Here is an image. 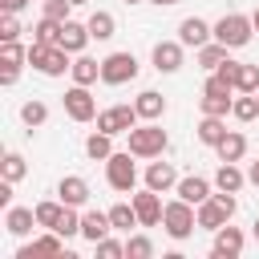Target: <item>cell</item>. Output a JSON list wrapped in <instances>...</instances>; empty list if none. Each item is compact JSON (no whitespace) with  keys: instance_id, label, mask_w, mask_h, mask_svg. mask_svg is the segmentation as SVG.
<instances>
[{"instance_id":"cell-25","label":"cell","mask_w":259,"mask_h":259,"mask_svg":"<svg viewBox=\"0 0 259 259\" xmlns=\"http://www.w3.org/2000/svg\"><path fill=\"white\" fill-rule=\"evenodd\" d=\"M89 36L93 40H109L113 32H117V20H113V12H105V8H97V12H89Z\"/></svg>"},{"instance_id":"cell-19","label":"cell","mask_w":259,"mask_h":259,"mask_svg":"<svg viewBox=\"0 0 259 259\" xmlns=\"http://www.w3.org/2000/svg\"><path fill=\"white\" fill-rule=\"evenodd\" d=\"M109 231H113V223H109V210H85V214H81V239H89V243H101Z\"/></svg>"},{"instance_id":"cell-22","label":"cell","mask_w":259,"mask_h":259,"mask_svg":"<svg viewBox=\"0 0 259 259\" xmlns=\"http://www.w3.org/2000/svg\"><path fill=\"white\" fill-rule=\"evenodd\" d=\"M69 73H73V85H93V81H101V61H93V57L77 53Z\"/></svg>"},{"instance_id":"cell-53","label":"cell","mask_w":259,"mask_h":259,"mask_svg":"<svg viewBox=\"0 0 259 259\" xmlns=\"http://www.w3.org/2000/svg\"><path fill=\"white\" fill-rule=\"evenodd\" d=\"M125 4H138V0H125Z\"/></svg>"},{"instance_id":"cell-40","label":"cell","mask_w":259,"mask_h":259,"mask_svg":"<svg viewBox=\"0 0 259 259\" xmlns=\"http://www.w3.org/2000/svg\"><path fill=\"white\" fill-rule=\"evenodd\" d=\"M20 20H16V12H4L0 16V40H20Z\"/></svg>"},{"instance_id":"cell-54","label":"cell","mask_w":259,"mask_h":259,"mask_svg":"<svg viewBox=\"0 0 259 259\" xmlns=\"http://www.w3.org/2000/svg\"><path fill=\"white\" fill-rule=\"evenodd\" d=\"M40 4H45V0H40Z\"/></svg>"},{"instance_id":"cell-51","label":"cell","mask_w":259,"mask_h":259,"mask_svg":"<svg viewBox=\"0 0 259 259\" xmlns=\"http://www.w3.org/2000/svg\"><path fill=\"white\" fill-rule=\"evenodd\" d=\"M255 239H259V219H255Z\"/></svg>"},{"instance_id":"cell-34","label":"cell","mask_w":259,"mask_h":259,"mask_svg":"<svg viewBox=\"0 0 259 259\" xmlns=\"http://www.w3.org/2000/svg\"><path fill=\"white\" fill-rule=\"evenodd\" d=\"M20 121H24L28 130L45 125V121H49V105H45V101H24V105H20Z\"/></svg>"},{"instance_id":"cell-21","label":"cell","mask_w":259,"mask_h":259,"mask_svg":"<svg viewBox=\"0 0 259 259\" xmlns=\"http://www.w3.org/2000/svg\"><path fill=\"white\" fill-rule=\"evenodd\" d=\"M89 40H93V36H89V24H77V20H65V24H61V49H69L73 57L85 53Z\"/></svg>"},{"instance_id":"cell-35","label":"cell","mask_w":259,"mask_h":259,"mask_svg":"<svg viewBox=\"0 0 259 259\" xmlns=\"http://www.w3.org/2000/svg\"><path fill=\"white\" fill-rule=\"evenodd\" d=\"M32 40H40V45H61V20L45 16V20L32 28Z\"/></svg>"},{"instance_id":"cell-46","label":"cell","mask_w":259,"mask_h":259,"mask_svg":"<svg viewBox=\"0 0 259 259\" xmlns=\"http://www.w3.org/2000/svg\"><path fill=\"white\" fill-rule=\"evenodd\" d=\"M16 77H20V69H12V65H4V73H0V85H16Z\"/></svg>"},{"instance_id":"cell-32","label":"cell","mask_w":259,"mask_h":259,"mask_svg":"<svg viewBox=\"0 0 259 259\" xmlns=\"http://www.w3.org/2000/svg\"><path fill=\"white\" fill-rule=\"evenodd\" d=\"M231 113H235L239 121H255V117H259V93H239L235 105H231Z\"/></svg>"},{"instance_id":"cell-31","label":"cell","mask_w":259,"mask_h":259,"mask_svg":"<svg viewBox=\"0 0 259 259\" xmlns=\"http://www.w3.org/2000/svg\"><path fill=\"white\" fill-rule=\"evenodd\" d=\"M235 93H259V65L239 61V73H235Z\"/></svg>"},{"instance_id":"cell-45","label":"cell","mask_w":259,"mask_h":259,"mask_svg":"<svg viewBox=\"0 0 259 259\" xmlns=\"http://www.w3.org/2000/svg\"><path fill=\"white\" fill-rule=\"evenodd\" d=\"M12 186H16V182H8V178L0 182V206H12Z\"/></svg>"},{"instance_id":"cell-12","label":"cell","mask_w":259,"mask_h":259,"mask_svg":"<svg viewBox=\"0 0 259 259\" xmlns=\"http://www.w3.org/2000/svg\"><path fill=\"white\" fill-rule=\"evenodd\" d=\"M178 40H182L186 49H202L206 40H214V24H206L202 16H186V20L178 24Z\"/></svg>"},{"instance_id":"cell-16","label":"cell","mask_w":259,"mask_h":259,"mask_svg":"<svg viewBox=\"0 0 259 259\" xmlns=\"http://www.w3.org/2000/svg\"><path fill=\"white\" fill-rule=\"evenodd\" d=\"M146 186L158 190V194H166V190L178 186V170H174L170 162H150V166H146Z\"/></svg>"},{"instance_id":"cell-44","label":"cell","mask_w":259,"mask_h":259,"mask_svg":"<svg viewBox=\"0 0 259 259\" xmlns=\"http://www.w3.org/2000/svg\"><path fill=\"white\" fill-rule=\"evenodd\" d=\"M214 73H219V77H223L227 85H235V73H239V61H231V57H227V61H223V65H219Z\"/></svg>"},{"instance_id":"cell-2","label":"cell","mask_w":259,"mask_h":259,"mask_svg":"<svg viewBox=\"0 0 259 259\" xmlns=\"http://www.w3.org/2000/svg\"><path fill=\"white\" fill-rule=\"evenodd\" d=\"M125 138H130V154H134V158H162V150H166V142H170L158 121H142V125H134Z\"/></svg>"},{"instance_id":"cell-1","label":"cell","mask_w":259,"mask_h":259,"mask_svg":"<svg viewBox=\"0 0 259 259\" xmlns=\"http://www.w3.org/2000/svg\"><path fill=\"white\" fill-rule=\"evenodd\" d=\"M162 231H166L174 243L190 239V235L198 231V206H190L186 198H174V202H166V210H162Z\"/></svg>"},{"instance_id":"cell-42","label":"cell","mask_w":259,"mask_h":259,"mask_svg":"<svg viewBox=\"0 0 259 259\" xmlns=\"http://www.w3.org/2000/svg\"><path fill=\"white\" fill-rule=\"evenodd\" d=\"M69 8H77L73 0H45V16H53V20H69Z\"/></svg>"},{"instance_id":"cell-47","label":"cell","mask_w":259,"mask_h":259,"mask_svg":"<svg viewBox=\"0 0 259 259\" xmlns=\"http://www.w3.org/2000/svg\"><path fill=\"white\" fill-rule=\"evenodd\" d=\"M28 8V0H0V12H20Z\"/></svg>"},{"instance_id":"cell-6","label":"cell","mask_w":259,"mask_h":259,"mask_svg":"<svg viewBox=\"0 0 259 259\" xmlns=\"http://www.w3.org/2000/svg\"><path fill=\"white\" fill-rule=\"evenodd\" d=\"M105 182L117 190V194H134V186H138V166L130 162V150H113L109 158H105Z\"/></svg>"},{"instance_id":"cell-24","label":"cell","mask_w":259,"mask_h":259,"mask_svg":"<svg viewBox=\"0 0 259 259\" xmlns=\"http://www.w3.org/2000/svg\"><path fill=\"white\" fill-rule=\"evenodd\" d=\"M214 154H219V162H243V154H247V138L235 134V130H227V138L214 146Z\"/></svg>"},{"instance_id":"cell-17","label":"cell","mask_w":259,"mask_h":259,"mask_svg":"<svg viewBox=\"0 0 259 259\" xmlns=\"http://www.w3.org/2000/svg\"><path fill=\"white\" fill-rule=\"evenodd\" d=\"M174 194H178V198H186L190 206H198V202H206V198H210V182H206L202 174H186V178H178Z\"/></svg>"},{"instance_id":"cell-15","label":"cell","mask_w":259,"mask_h":259,"mask_svg":"<svg viewBox=\"0 0 259 259\" xmlns=\"http://www.w3.org/2000/svg\"><path fill=\"white\" fill-rule=\"evenodd\" d=\"M57 198H61L65 206H85V202H89V182H85L81 174H65V178L57 182Z\"/></svg>"},{"instance_id":"cell-48","label":"cell","mask_w":259,"mask_h":259,"mask_svg":"<svg viewBox=\"0 0 259 259\" xmlns=\"http://www.w3.org/2000/svg\"><path fill=\"white\" fill-rule=\"evenodd\" d=\"M247 182L259 190V162H251V170H247Z\"/></svg>"},{"instance_id":"cell-52","label":"cell","mask_w":259,"mask_h":259,"mask_svg":"<svg viewBox=\"0 0 259 259\" xmlns=\"http://www.w3.org/2000/svg\"><path fill=\"white\" fill-rule=\"evenodd\" d=\"M73 4H89V0H73Z\"/></svg>"},{"instance_id":"cell-41","label":"cell","mask_w":259,"mask_h":259,"mask_svg":"<svg viewBox=\"0 0 259 259\" xmlns=\"http://www.w3.org/2000/svg\"><path fill=\"white\" fill-rule=\"evenodd\" d=\"M93 247H97L101 259H121V255H125V243H117V239H109V235H105L101 243H93Z\"/></svg>"},{"instance_id":"cell-23","label":"cell","mask_w":259,"mask_h":259,"mask_svg":"<svg viewBox=\"0 0 259 259\" xmlns=\"http://www.w3.org/2000/svg\"><path fill=\"white\" fill-rule=\"evenodd\" d=\"M194 134H198L202 146H219V142L227 138V117H210V113H202V121L194 125Z\"/></svg>"},{"instance_id":"cell-49","label":"cell","mask_w":259,"mask_h":259,"mask_svg":"<svg viewBox=\"0 0 259 259\" xmlns=\"http://www.w3.org/2000/svg\"><path fill=\"white\" fill-rule=\"evenodd\" d=\"M150 4H158V8H174L178 0H150Z\"/></svg>"},{"instance_id":"cell-50","label":"cell","mask_w":259,"mask_h":259,"mask_svg":"<svg viewBox=\"0 0 259 259\" xmlns=\"http://www.w3.org/2000/svg\"><path fill=\"white\" fill-rule=\"evenodd\" d=\"M251 24H255V32H259V8H255V12H251Z\"/></svg>"},{"instance_id":"cell-8","label":"cell","mask_w":259,"mask_h":259,"mask_svg":"<svg viewBox=\"0 0 259 259\" xmlns=\"http://www.w3.org/2000/svg\"><path fill=\"white\" fill-rule=\"evenodd\" d=\"M142 117H138V109L134 105H109V109H101L97 113V130H105V134H130L134 125H138Z\"/></svg>"},{"instance_id":"cell-7","label":"cell","mask_w":259,"mask_h":259,"mask_svg":"<svg viewBox=\"0 0 259 259\" xmlns=\"http://www.w3.org/2000/svg\"><path fill=\"white\" fill-rule=\"evenodd\" d=\"M138 77V57L134 53H109L101 61V81L105 85H125Z\"/></svg>"},{"instance_id":"cell-13","label":"cell","mask_w":259,"mask_h":259,"mask_svg":"<svg viewBox=\"0 0 259 259\" xmlns=\"http://www.w3.org/2000/svg\"><path fill=\"white\" fill-rule=\"evenodd\" d=\"M182 40H158L154 45V53H150V61H154V69L158 73H178L182 69Z\"/></svg>"},{"instance_id":"cell-43","label":"cell","mask_w":259,"mask_h":259,"mask_svg":"<svg viewBox=\"0 0 259 259\" xmlns=\"http://www.w3.org/2000/svg\"><path fill=\"white\" fill-rule=\"evenodd\" d=\"M202 93H235V85H227L219 73H210V77H206V85H202Z\"/></svg>"},{"instance_id":"cell-33","label":"cell","mask_w":259,"mask_h":259,"mask_svg":"<svg viewBox=\"0 0 259 259\" xmlns=\"http://www.w3.org/2000/svg\"><path fill=\"white\" fill-rule=\"evenodd\" d=\"M28 61V49L20 45V40H0V65H12V69H20Z\"/></svg>"},{"instance_id":"cell-38","label":"cell","mask_w":259,"mask_h":259,"mask_svg":"<svg viewBox=\"0 0 259 259\" xmlns=\"http://www.w3.org/2000/svg\"><path fill=\"white\" fill-rule=\"evenodd\" d=\"M53 231H57V235H65V239H73V235H81V214H77V206H65Z\"/></svg>"},{"instance_id":"cell-11","label":"cell","mask_w":259,"mask_h":259,"mask_svg":"<svg viewBox=\"0 0 259 259\" xmlns=\"http://www.w3.org/2000/svg\"><path fill=\"white\" fill-rule=\"evenodd\" d=\"M40 255H69V251H65V235L45 231L40 239H32V243H24V247L16 251V259H40Z\"/></svg>"},{"instance_id":"cell-5","label":"cell","mask_w":259,"mask_h":259,"mask_svg":"<svg viewBox=\"0 0 259 259\" xmlns=\"http://www.w3.org/2000/svg\"><path fill=\"white\" fill-rule=\"evenodd\" d=\"M251 32H255V24H251V16H243V12H227V16L214 20V40H223L227 49H243V45L251 40Z\"/></svg>"},{"instance_id":"cell-28","label":"cell","mask_w":259,"mask_h":259,"mask_svg":"<svg viewBox=\"0 0 259 259\" xmlns=\"http://www.w3.org/2000/svg\"><path fill=\"white\" fill-rule=\"evenodd\" d=\"M85 154H89L93 162H105V158L113 154V134H105V130L89 134V138H85Z\"/></svg>"},{"instance_id":"cell-9","label":"cell","mask_w":259,"mask_h":259,"mask_svg":"<svg viewBox=\"0 0 259 259\" xmlns=\"http://www.w3.org/2000/svg\"><path fill=\"white\" fill-rule=\"evenodd\" d=\"M65 113H69L73 121H93V117H97V101H93L89 85H73V89H65Z\"/></svg>"},{"instance_id":"cell-14","label":"cell","mask_w":259,"mask_h":259,"mask_svg":"<svg viewBox=\"0 0 259 259\" xmlns=\"http://www.w3.org/2000/svg\"><path fill=\"white\" fill-rule=\"evenodd\" d=\"M243 247H247V239H243L239 227H219L210 255H214V259H235V255H243Z\"/></svg>"},{"instance_id":"cell-37","label":"cell","mask_w":259,"mask_h":259,"mask_svg":"<svg viewBox=\"0 0 259 259\" xmlns=\"http://www.w3.org/2000/svg\"><path fill=\"white\" fill-rule=\"evenodd\" d=\"M61 210H65V202H61V198H57V202H36V227L53 231V227H57V219H61Z\"/></svg>"},{"instance_id":"cell-18","label":"cell","mask_w":259,"mask_h":259,"mask_svg":"<svg viewBox=\"0 0 259 259\" xmlns=\"http://www.w3.org/2000/svg\"><path fill=\"white\" fill-rule=\"evenodd\" d=\"M32 227H36V206H8V214H4V231L8 235L24 239Z\"/></svg>"},{"instance_id":"cell-4","label":"cell","mask_w":259,"mask_h":259,"mask_svg":"<svg viewBox=\"0 0 259 259\" xmlns=\"http://www.w3.org/2000/svg\"><path fill=\"white\" fill-rule=\"evenodd\" d=\"M235 206H239V202H235V194H231V190H219V194H210L206 202H198V227L214 235L219 227H227V223H231Z\"/></svg>"},{"instance_id":"cell-39","label":"cell","mask_w":259,"mask_h":259,"mask_svg":"<svg viewBox=\"0 0 259 259\" xmlns=\"http://www.w3.org/2000/svg\"><path fill=\"white\" fill-rule=\"evenodd\" d=\"M125 255H130V259H150V255H154V243H150L146 235H130Z\"/></svg>"},{"instance_id":"cell-3","label":"cell","mask_w":259,"mask_h":259,"mask_svg":"<svg viewBox=\"0 0 259 259\" xmlns=\"http://www.w3.org/2000/svg\"><path fill=\"white\" fill-rule=\"evenodd\" d=\"M73 53L69 49H61V45H40V40H32L28 45V65L32 69H40L45 77H61L65 69H73V61H69Z\"/></svg>"},{"instance_id":"cell-10","label":"cell","mask_w":259,"mask_h":259,"mask_svg":"<svg viewBox=\"0 0 259 259\" xmlns=\"http://www.w3.org/2000/svg\"><path fill=\"white\" fill-rule=\"evenodd\" d=\"M130 202H134V210H138V223H142V227H158V223H162V210H166V206H162L158 190H150V186H146V190H138Z\"/></svg>"},{"instance_id":"cell-26","label":"cell","mask_w":259,"mask_h":259,"mask_svg":"<svg viewBox=\"0 0 259 259\" xmlns=\"http://www.w3.org/2000/svg\"><path fill=\"white\" fill-rule=\"evenodd\" d=\"M214 186H219V190H231V194H239V190L247 186V174H243L235 162H223V166H219V174H214Z\"/></svg>"},{"instance_id":"cell-30","label":"cell","mask_w":259,"mask_h":259,"mask_svg":"<svg viewBox=\"0 0 259 259\" xmlns=\"http://www.w3.org/2000/svg\"><path fill=\"white\" fill-rule=\"evenodd\" d=\"M109 223H113V231L142 227V223H138V210H134V202H117V206H109Z\"/></svg>"},{"instance_id":"cell-36","label":"cell","mask_w":259,"mask_h":259,"mask_svg":"<svg viewBox=\"0 0 259 259\" xmlns=\"http://www.w3.org/2000/svg\"><path fill=\"white\" fill-rule=\"evenodd\" d=\"M0 174H4L8 182H20V178L28 174V162H24V158L12 150V154H4V162H0Z\"/></svg>"},{"instance_id":"cell-29","label":"cell","mask_w":259,"mask_h":259,"mask_svg":"<svg viewBox=\"0 0 259 259\" xmlns=\"http://www.w3.org/2000/svg\"><path fill=\"white\" fill-rule=\"evenodd\" d=\"M198 105H202V113H210V117H227L231 105H235V97H231V93H202Z\"/></svg>"},{"instance_id":"cell-20","label":"cell","mask_w":259,"mask_h":259,"mask_svg":"<svg viewBox=\"0 0 259 259\" xmlns=\"http://www.w3.org/2000/svg\"><path fill=\"white\" fill-rule=\"evenodd\" d=\"M134 109H138L142 121H158V117L166 113V97H162L158 89H142V93L134 97Z\"/></svg>"},{"instance_id":"cell-27","label":"cell","mask_w":259,"mask_h":259,"mask_svg":"<svg viewBox=\"0 0 259 259\" xmlns=\"http://www.w3.org/2000/svg\"><path fill=\"white\" fill-rule=\"evenodd\" d=\"M227 57H231V49H227L223 40H206V45L198 49V65H202V69H210V73H214Z\"/></svg>"}]
</instances>
